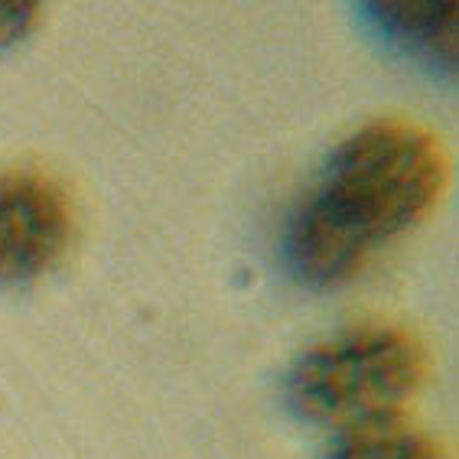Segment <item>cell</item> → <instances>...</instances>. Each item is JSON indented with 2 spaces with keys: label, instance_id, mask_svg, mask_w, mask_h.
Wrapping results in <instances>:
<instances>
[{
  "label": "cell",
  "instance_id": "obj_1",
  "mask_svg": "<svg viewBox=\"0 0 459 459\" xmlns=\"http://www.w3.org/2000/svg\"><path fill=\"white\" fill-rule=\"evenodd\" d=\"M450 179L443 143L427 127L381 117L339 143L287 219L283 257L313 290L352 283L381 247L417 229Z\"/></svg>",
  "mask_w": 459,
  "mask_h": 459
},
{
  "label": "cell",
  "instance_id": "obj_2",
  "mask_svg": "<svg viewBox=\"0 0 459 459\" xmlns=\"http://www.w3.org/2000/svg\"><path fill=\"white\" fill-rule=\"evenodd\" d=\"M430 375L427 345L398 323H359L309 345L287 375L303 420L339 433L398 420Z\"/></svg>",
  "mask_w": 459,
  "mask_h": 459
},
{
  "label": "cell",
  "instance_id": "obj_3",
  "mask_svg": "<svg viewBox=\"0 0 459 459\" xmlns=\"http://www.w3.org/2000/svg\"><path fill=\"white\" fill-rule=\"evenodd\" d=\"M75 231L69 189L46 169H0V287L43 277Z\"/></svg>",
  "mask_w": 459,
  "mask_h": 459
},
{
  "label": "cell",
  "instance_id": "obj_4",
  "mask_svg": "<svg viewBox=\"0 0 459 459\" xmlns=\"http://www.w3.org/2000/svg\"><path fill=\"white\" fill-rule=\"evenodd\" d=\"M365 17L394 49L433 69H456V7L437 0L365 4Z\"/></svg>",
  "mask_w": 459,
  "mask_h": 459
},
{
  "label": "cell",
  "instance_id": "obj_5",
  "mask_svg": "<svg viewBox=\"0 0 459 459\" xmlns=\"http://www.w3.org/2000/svg\"><path fill=\"white\" fill-rule=\"evenodd\" d=\"M323 459H450L430 433L417 430L404 420L359 427L339 433L336 446Z\"/></svg>",
  "mask_w": 459,
  "mask_h": 459
},
{
  "label": "cell",
  "instance_id": "obj_6",
  "mask_svg": "<svg viewBox=\"0 0 459 459\" xmlns=\"http://www.w3.org/2000/svg\"><path fill=\"white\" fill-rule=\"evenodd\" d=\"M39 20V4L30 0H0V49L20 43Z\"/></svg>",
  "mask_w": 459,
  "mask_h": 459
}]
</instances>
